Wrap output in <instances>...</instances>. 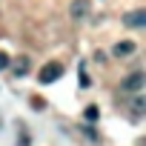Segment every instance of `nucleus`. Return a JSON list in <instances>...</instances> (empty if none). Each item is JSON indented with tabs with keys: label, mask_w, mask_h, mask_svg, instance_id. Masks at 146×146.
<instances>
[{
	"label": "nucleus",
	"mask_w": 146,
	"mask_h": 146,
	"mask_svg": "<svg viewBox=\"0 0 146 146\" xmlns=\"http://www.w3.org/2000/svg\"><path fill=\"white\" fill-rule=\"evenodd\" d=\"M6 66H9V57H6V54H0V69H6Z\"/></svg>",
	"instance_id": "obj_9"
},
{
	"label": "nucleus",
	"mask_w": 146,
	"mask_h": 146,
	"mask_svg": "<svg viewBox=\"0 0 146 146\" xmlns=\"http://www.w3.org/2000/svg\"><path fill=\"white\" fill-rule=\"evenodd\" d=\"M132 52H135V43H132V40H120V43L112 49V54H115V57H129Z\"/></svg>",
	"instance_id": "obj_6"
},
{
	"label": "nucleus",
	"mask_w": 146,
	"mask_h": 146,
	"mask_svg": "<svg viewBox=\"0 0 146 146\" xmlns=\"http://www.w3.org/2000/svg\"><path fill=\"white\" fill-rule=\"evenodd\" d=\"M123 26H129V29H140V26H146V12H143V9L126 12V15H123Z\"/></svg>",
	"instance_id": "obj_3"
},
{
	"label": "nucleus",
	"mask_w": 146,
	"mask_h": 146,
	"mask_svg": "<svg viewBox=\"0 0 146 146\" xmlns=\"http://www.w3.org/2000/svg\"><path fill=\"white\" fill-rule=\"evenodd\" d=\"M86 120H92V123L98 120V106H89V109H86Z\"/></svg>",
	"instance_id": "obj_8"
},
{
	"label": "nucleus",
	"mask_w": 146,
	"mask_h": 146,
	"mask_svg": "<svg viewBox=\"0 0 146 146\" xmlns=\"http://www.w3.org/2000/svg\"><path fill=\"white\" fill-rule=\"evenodd\" d=\"M126 109H129V115H132L135 120H140V117H143V112H146V98H143V95H135V98H129Z\"/></svg>",
	"instance_id": "obj_4"
},
{
	"label": "nucleus",
	"mask_w": 146,
	"mask_h": 146,
	"mask_svg": "<svg viewBox=\"0 0 146 146\" xmlns=\"http://www.w3.org/2000/svg\"><path fill=\"white\" fill-rule=\"evenodd\" d=\"M143 83H146V75H143V72H132L129 78H123L120 86H123V92H140Z\"/></svg>",
	"instance_id": "obj_2"
},
{
	"label": "nucleus",
	"mask_w": 146,
	"mask_h": 146,
	"mask_svg": "<svg viewBox=\"0 0 146 146\" xmlns=\"http://www.w3.org/2000/svg\"><path fill=\"white\" fill-rule=\"evenodd\" d=\"M60 75H63V66H60V63H46V66L40 69L37 80H40V83H52V80H57Z\"/></svg>",
	"instance_id": "obj_1"
},
{
	"label": "nucleus",
	"mask_w": 146,
	"mask_h": 146,
	"mask_svg": "<svg viewBox=\"0 0 146 146\" xmlns=\"http://www.w3.org/2000/svg\"><path fill=\"white\" fill-rule=\"evenodd\" d=\"M9 66H12V75H17V78L29 75V57H26V54H20V57L9 60Z\"/></svg>",
	"instance_id": "obj_5"
},
{
	"label": "nucleus",
	"mask_w": 146,
	"mask_h": 146,
	"mask_svg": "<svg viewBox=\"0 0 146 146\" xmlns=\"http://www.w3.org/2000/svg\"><path fill=\"white\" fill-rule=\"evenodd\" d=\"M72 15L75 17H86L89 15V0H75V3H72Z\"/></svg>",
	"instance_id": "obj_7"
}]
</instances>
